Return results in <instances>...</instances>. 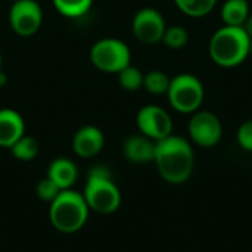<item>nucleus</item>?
I'll use <instances>...</instances> for the list:
<instances>
[{"instance_id":"nucleus-6","label":"nucleus","mask_w":252,"mask_h":252,"mask_svg":"<svg viewBox=\"0 0 252 252\" xmlns=\"http://www.w3.org/2000/svg\"><path fill=\"white\" fill-rule=\"evenodd\" d=\"M92 65L105 74H118L131 63V50L126 41L115 37L97 40L90 49Z\"/></svg>"},{"instance_id":"nucleus-23","label":"nucleus","mask_w":252,"mask_h":252,"mask_svg":"<svg viewBox=\"0 0 252 252\" xmlns=\"http://www.w3.org/2000/svg\"><path fill=\"white\" fill-rule=\"evenodd\" d=\"M236 140L242 149L252 152V120H247L239 126L236 131Z\"/></svg>"},{"instance_id":"nucleus-17","label":"nucleus","mask_w":252,"mask_h":252,"mask_svg":"<svg viewBox=\"0 0 252 252\" xmlns=\"http://www.w3.org/2000/svg\"><path fill=\"white\" fill-rule=\"evenodd\" d=\"M177 9L189 18H204L210 15L219 0H173Z\"/></svg>"},{"instance_id":"nucleus-21","label":"nucleus","mask_w":252,"mask_h":252,"mask_svg":"<svg viewBox=\"0 0 252 252\" xmlns=\"http://www.w3.org/2000/svg\"><path fill=\"white\" fill-rule=\"evenodd\" d=\"M117 75H118L120 86L127 92H136L143 87L145 74L137 66H134L131 63L128 66H126L123 71H120Z\"/></svg>"},{"instance_id":"nucleus-25","label":"nucleus","mask_w":252,"mask_h":252,"mask_svg":"<svg viewBox=\"0 0 252 252\" xmlns=\"http://www.w3.org/2000/svg\"><path fill=\"white\" fill-rule=\"evenodd\" d=\"M6 83H7V75H6V72H4V71H1V69H0V87L6 86Z\"/></svg>"},{"instance_id":"nucleus-5","label":"nucleus","mask_w":252,"mask_h":252,"mask_svg":"<svg viewBox=\"0 0 252 252\" xmlns=\"http://www.w3.org/2000/svg\"><path fill=\"white\" fill-rule=\"evenodd\" d=\"M165 96L174 111L190 115L201 109L205 100V87L196 75L182 72L171 78Z\"/></svg>"},{"instance_id":"nucleus-27","label":"nucleus","mask_w":252,"mask_h":252,"mask_svg":"<svg viewBox=\"0 0 252 252\" xmlns=\"http://www.w3.org/2000/svg\"><path fill=\"white\" fill-rule=\"evenodd\" d=\"M250 56L252 58V38H251V49H250Z\"/></svg>"},{"instance_id":"nucleus-12","label":"nucleus","mask_w":252,"mask_h":252,"mask_svg":"<svg viewBox=\"0 0 252 252\" xmlns=\"http://www.w3.org/2000/svg\"><path fill=\"white\" fill-rule=\"evenodd\" d=\"M25 134V121L22 115L12 108L0 109V146L12 148V145Z\"/></svg>"},{"instance_id":"nucleus-15","label":"nucleus","mask_w":252,"mask_h":252,"mask_svg":"<svg viewBox=\"0 0 252 252\" xmlns=\"http://www.w3.org/2000/svg\"><path fill=\"white\" fill-rule=\"evenodd\" d=\"M250 13L251 7L248 0H226L220 9L223 25L230 27H244Z\"/></svg>"},{"instance_id":"nucleus-20","label":"nucleus","mask_w":252,"mask_h":252,"mask_svg":"<svg viewBox=\"0 0 252 252\" xmlns=\"http://www.w3.org/2000/svg\"><path fill=\"white\" fill-rule=\"evenodd\" d=\"M165 47L171 50H182L189 43V32L182 25H171L165 28V32L162 35L161 41Z\"/></svg>"},{"instance_id":"nucleus-16","label":"nucleus","mask_w":252,"mask_h":252,"mask_svg":"<svg viewBox=\"0 0 252 252\" xmlns=\"http://www.w3.org/2000/svg\"><path fill=\"white\" fill-rule=\"evenodd\" d=\"M94 0H52L58 13L69 19H78L89 13Z\"/></svg>"},{"instance_id":"nucleus-9","label":"nucleus","mask_w":252,"mask_h":252,"mask_svg":"<svg viewBox=\"0 0 252 252\" xmlns=\"http://www.w3.org/2000/svg\"><path fill=\"white\" fill-rule=\"evenodd\" d=\"M136 126L140 134L154 142L162 140L173 134V118L167 109L159 105H145L137 111Z\"/></svg>"},{"instance_id":"nucleus-4","label":"nucleus","mask_w":252,"mask_h":252,"mask_svg":"<svg viewBox=\"0 0 252 252\" xmlns=\"http://www.w3.org/2000/svg\"><path fill=\"white\" fill-rule=\"evenodd\" d=\"M83 196L89 210L99 214L115 213L121 205V192L109 170L102 165H96L89 171Z\"/></svg>"},{"instance_id":"nucleus-28","label":"nucleus","mask_w":252,"mask_h":252,"mask_svg":"<svg viewBox=\"0 0 252 252\" xmlns=\"http://www.w3.org/2000/svg\"><path fill=\"white\" fill-rule=\"evenodd\" d=\"M10 1H16V0H10Z\"/></svg>"},{"instance_id":"nucleus-22","label":"nucleus","mask_w":252,"mask_h":252,"mask_svg":"<svg viewBox=\"0 0 252 252\" xmlns=\"http://www.w3.org/2000/svg\"><path fill=\"white\" fill-rule=\"evenodd\" d=\"M35 193H37V196H38L41 201H44V202H52V201H55V198L61 193V189L58 188V185H56L53 180H50V179L46 176L44 179H41V180L37 183V186H35Z\"/></svg>"},{"instance_id":"nucleus-13","label":"nucleus","mask_w":252,"mask_h":252,"mask_svg":"<svg viewBox=\"0 0 252 252\" xmlns=\"http://www.w3.org/2000/svg\"><path fill=\"white\" fill-rule=\"evenodd\" d=\"M155 145L152 139L143 134H133L124 140L123 154L127 161L133 164H148L154 162L155 158Z\"/></svg>"},{"instance_id":"nucleus-14","label":"nucleus","mask_w":252,"mask_h":252,"mask_svg":"<svg viewBox=\"0 0 252 252\" xmlns=\"http://www.w3.org/2000/svg\"><path fill=\"white\" fill-rule=\"evenodd\" d=\"M47 177L53 180L61 190L71 189L78 179L77 164L65 157H59L53 159L47 168Z\"/></svg>"},{"instance_id":"nucleus-10","label":"nucleus","mask_w":252,"mask_h":252,"mask_svg":"<svg viewBox=\"0 0 252 252\" xmlns=\"http://www.w3.org/2000/svg\"><path fill=\"white\" fill-rule=\"evenodd\" d=\"M167 22L164 15L155 7L139 9L131 21V31L134 37L143 44H158L162 41Z\"/></svg>"},{"instance_id":"nucleus-2","label":"nucleus","mask_w":252,"mask_h":252,"mask_svg":"<svg viewBox=\"0 0 252 252\" xmlns=\"http://www.w3.org/2000/svg\"><path fill=\"white\" fill-rule=\"evenodd\" d=\"M251 37L244 27L223 25L214 31L208 43L211 61L221 68H236L250 56Z\"/></svg>"},{"instance_id":"nucleus-26","label":"nucleus","mask_w":252,"mask_h":252,"mask_svg":"<svg viewBox=\"0 0 252 252\" xmlns=\"http://www.w3.org/2000/svg\"><path fill=\"white\" fill-rule=\"evenodd\" d=\"M1 66H3V55L0 52V69H1Z\"/></svg>"},{"instance_id":"nucleus-3","label":"nucleus","mask_w":252,"mask_h":252,"mask_svg":"<svg viewBox=\"0 0 252 252\" xmlns=\"http://www.w3.org/2000/svg\"><path fill=\"white\" fill-rule=\"evenodd\" d=\"M89 207L83 193L66 189L50 202L49 217L52 226L61 233H75L81 230L89 219Z\"/></svg>"},{"instance_id":"nucleus-24","label":"nucleus","mask_w":252,"mask_h":252,"mask_svg":"<svg viewBox=\"0 0 252 252\" xmlns=\"http://www.w3.org/2000/svg\"><path fill=\"white\" fill-rule=\"evenodd\" d=\"M244 28H245V31L248 32V35L252 38V12L250 13V16H248V19H247V22H245Z\"/></svg>"},{"instance_id":"nucleus-19","label":"nucleus","mask_w":252,"mask_h":252,"mask_svg":"<svg viewBox=\"0 0 252 252\" xmlns=\"http://www.w3.org/2000/svg\"><path fill=\"white\" fill-rule=\"evenodd\" d=\"M10 151H12V155L18 161L28 162V161H32L38 155V142L34 137L24 134L21 139H18L12 145Z\"/></svg>"},{"instance_id":"nucleus-7","label":"nucleus","mask_w":252,"mask_h":252,"mask_svg":"<svg viewBox=\"0 0 252 252\" xmlns=\"http://www.w3.org/2000/svg\"><path fill=\"white\" fill-rule=\"evenodd\" d=\"M190 142L201 148H213L219 145L223 136V124L219 115L211 111L198 109L190 114L188 124Z\"/></svg>"},{"instance_id":"nucleus-8","label":"nucleus","mask_w":252,"mask_h":252,"mask_svg":"<svg viewBox=\"0 0 252 252\" xmlns=\"http://www.w3.org/2000/svg\"><path fill=\"white\" fill-rule=\"evenodd\" d=\"M9 25L19 37L34 35L43 24V9L37 0H16L9 9Z\"/></svg>"},{"instance_id":"nucleus-11","label":"nucleus","mask_w":252,"mask_h":252,"mask_svg":"<svg viewBox=\"0 0 252 252\" xmlns=\"http://www.w3.org/2000/svg\"><path fill=\"white\" fill-rule=\"evenodd\" d=\"M105 146V136L96 126H83L72 139V149L80 158H93Z\"/></svg>"},{"instance_id":"nucleus-18","label":"nucleus","mask_w":252,"mask_h":252,"mask_svg":"<svg viewBox=\"0 0 252 252\" xmlns=\"http://www.w3.org/2000/svg\"><path fill=\"white\" fill-rule=\"evenodd\" d=\"M170 81H171V78L164 71L152 69V71L145 74L143 89L154 96H162V94H167L168 87H170Z\"/></svg>"},{"instance_id":"nucleus-1","label":"nucleus","mask_w":252,"mask_h":252,"mask_svg":"<svg viewBox=\"0 0 252 252\" xmlns=\"http://www.w3.org/2000/svg\"><path fill=\"white\" fill-rule=\"evenodd\" d=\"M154 162L167 183L182 185L189 180L195 167L192 143L182 136L170 134L157 142Z\"/></svg>"}]
</instances>
